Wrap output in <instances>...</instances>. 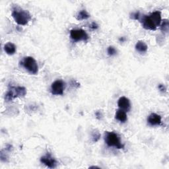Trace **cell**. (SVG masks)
<instances>
[{
	"label": "cell",
	"instance_id": "6da1fadb",
	"mask_svg": "<svg viewBox=\"0 0 169 169\" xmlns=\"http://www.w3.org/2000/svg\"><path fill=\"white\" fill-rule=\"evenodd\" d=\"M12 17L19 25H26L31 20V15L28 11L20 9L19 7H15L12 11Z\"/></svg>",
	"mask_w": 169,
	"mask_h": 169
},
{
	"label": "cell",
	"instance_id": "7a4b0ae2",
	"mask_svg": "<svg viewBox=\"0 0 169 169\" xmlns=\"http://www.w3.org/2000/svg\"><path fill=\"white\" fill-rule=\"evenodd\" d=\"M104 141L108 147H114L118 150L124 148V145L121 143L120 137L114 132H106L104 134Z\"/></svg>",
	"mask_w": 169,
	"mask_h": 169
},
{
	"label": "cell",
	"instance_id": "3957f363",
	"mask_svg": "<svg viewBox=\"0 0 169 169\" xmlns=\"http://www.w3.org/2000/svg\"><path fill=\"white\" fill-rule=\"evenodd\" d=\"M27 94V89L23 87H12L11 86L9 91L6 94L5 99L9 102L17 97H23Z\"/></svg>",
	"mask_w": 169,
	"mask_h": 169
},
{
	"label": "cell",
	"instance_id": "277c9868",
	"mask_svg": "<svg viewBox=\"0 0 169 169\" xmlns=\"http://www.w3.org/2000/svg\"><path fill=\"white\" fill-rule=\"evenodd\" d=\"M22 66L25 68L27 70L33 75H37L38 72V66L37 62L32 57L27 56L24 58L21 62Z\"/></svg>",
	"mask_w": 169,
	"mask_h": 169
},
{
	"label": "cell",
	"instance_id": "5b68a950",
	"mask_svg": "<svg viewBox=\"0 0 169 169\" xmlns=\"http://www.w3.org/2000/svg\"><path fill=\"white\" fill-rule=\"evenodd\" d=\"M70 37L74 41H86L89 36L86 31L83 29H74L70 31Z\"/></svg>",
	"mask_w": 169,
	"mask_h": 169
},
{
	"label": "cell",
	"instance_id": "8992f818",
	"mask_svg": "<svg viewBox=\"0 0 169 169\" xmlns=\"http://www.w3.org/2000/svg\"><path fill=\"white\" fill-rule=\"evenodd\" d=\"M65 88V83L62 80H56L52 84L51 93L54 95H62Z\"/></svg>",
	"mask_w": 169,
	"mask_h": 169
},
{
	"label": "cell",
	"instance_id": "52a82bcc",
	"mask_svg": "<svg viewBox=\"0 0 169 169\" xmlns=\"http://www.w3.org/2000/svg\"><path fill=\"white\" fill-rule=\"evenodd\" d=\"M41 162L50 168H56L58 165L57 161L52 157L50 153H47L46 155L42 157L41 158Z\"/></svg>",
	"mask_w": 169,
	"mask_h": 169
},
{
	"label": "cell",
	"instance_id": "ba28073f",
	"mask_svg": "<svg viewBox=\"0 0 169 169\" xmlns=\"http://www.w3.org/2000/svg\"><path fill=\"white\" fill-rule=\"evenodd\" d=\"M118 105L120 109L125 112H128L131 108L130 101L126 97H122L118 101Z\"/></svg>",
	"mask_w": 169,
	"mask_h": 169
},
{
	"label": "cell",
	"instance_id": "9c48e42d",
	"mask_svg": "<svg viewBox=\"0 0 169 169\" xmlns=\"http://www.w3.org/2000/svg\"><path fill=\"white\" fill-rule=\"evenodd\" d=\"M141 23L143 24V28H145V29L151 30V31H155L157 29V27L154 24L150 16L143 15L141 20Z\"/></svg>",
	"mask_w": 169,
	"mask_h": 169
},
{
	"label": "cell",
	"instance_id": "30bf717a",
	"mask_svg": "<svg viewBox=\"0 0 169 169\" xmlns=\"http://www.w3.org/2000/svg\"><path fill=\"white\" fill-rule=\"evenodd\" d=\"M147 122L150 126H160L161 124V117L156 113H152L147 118Z\"/></svg>",
	"mask_w": 169,
	"mask_h": 169
},
{
	"label": "cell",
	"instance_id": "8fae6325",
	"mask_svg": "<svg viewBox=\"0 0 169 169\" xmlns=\"http://www.w3.org/2000/svg\"><path fill=\"white\" fill-rule=\"evenodd\" d=\"M150 17L157 27L160 25L161 23V20H162L161 19V13L160 11H154L150 15Z\"/></svg>",
	"mask_w": 169,
	"mask_h": 169
},
{
	"label": "cell",
	"instance_id": "7c38bea8",
	"mask_svg": "<svg viewBox=\"0 0 169 169\" xmlns=\"http://www.w3.org/2000/svg\"><path fill=\"white\" fill-rule=\"evenodd\" d=\"M4 50L8 55H13L16 52V46L11 42H8L4 46Z\"/></svg>",
	"mask_w": 169,
	"mask_h": 169
},
{
	"label": "cell",
	"instance_id": "4fadbf2b",
	"mask_svg": "<svg viewBox=\"0 0 169 169\" xmlns=\"http://www.w3.org/2000/svg\"><path fill=\"white\" fill-rule=\"evenodd\" d=\"M115 118H116V119L117 120L120 121V122H121L122 123L126 122L127 121V120H128L126 112L124 111L123 110H122V109L117 110V112L116 113Z\"/></svg>",
	"mask_w": 169,
	"mask_h": 169
},
{
	"label": "cell",
	"instance_id": "5bb4252c",
	"mask_svg": "<svg viewBox=\"0 0 169 169\" xmlns=\"http://www.w3.org/2000/svg\"><path fill=\"white\" fill-rule=\"evenodd\" d=\"M136 49L140 53H145L148 50V46L143 41H139L136 44Z\"/></svg>",
	"mask_w": 169,
	"mask_h": 169
},
{
	"label": "cell",
	"instance_id": "9a60e30c",
	"mask_svg": "<svg viewBox=\"0 0 169 169\" xmlns=\"http://www.w3.org/2000/svg\"><path fill=\"white\" fill-rule=\"evenodd\" d=\"M76 17L78 21H81V20H85L89 19L90 17V15H89L85 10H81V11L77 13Z\"/></svg>",
	"mask_w": 169,
	"mask_h": 169
},
{
	"label": "cell",
	"instance_id": "2e32d148",
	"mask_svg": "<svg viewBox=\"0 0 169 169\" xmlns=\"http://www.w3.org/2000/svg\"><path fill=\"white\" fill-rule=\"evenodd\" d=\"M101 138V133L97 130H94L91 133V139L93 143L97 142Z\"/></svg>",
	"mask_w": 169,
	"mask_h": 169
},
{
	"label": "cell",
	"instance_id": "e0dca14e",
	"mask_svg": "<svg viewBox=\"0 0 169 169\" xmlns=\"http://www.w3.org/2000/svg\"><path fill=\"white\" fill-rule=\"evenodd\" d=\"M161 31L164 33H168L169 30V23L168 19H165L162 21L161 25Z\"/></svg>",
	"mask_w": 169,
	"mask_h": 169
},
{
	"label": "cell",
	"instance_id": "ac0fdd59",
	"mask_svg": "<svg viewBox=\"0 0 169 169\" xmlns=\"http://www.w3.org/2000/svg\"><path fill=\"white\" fill-rule=\"evenodd\" d=\"M107 53L110 56H112L116 55V54H117V50L114 46H109L107 49Z\"/></svg>",
	"mask_w": 169,
	"mask_h": 169
},
{
	"label": "cell",
	"instance_id": "d6986e66",
	"mask_svg": "<svg viewBox=\"0 0 169 169\" xmlns=\"http://www.w3.org/2000/svg\"><path fill=\"white\" fill-rule=\"evenodd\" d=\"M132 18L135 20H140V12H136L132 14Z\"/></svg>",
	"mask_w": 169,
	"mask_h": 169
},
{
	"label": "cell",
	"instance_id": "ffe728a7",
	"mask_svg": "<svg viewBox=\"0 0 169 169\" xmlns=\"http://www.w3.org/2000/svg\"><path fill=\"white\" fill-rule=\"evenodd\" d=\"M158 90H159L162 93H165L167 91V88L165 86V84H158Z\"/></svg>",
	"mask_w": 169,
	"mask_h": 169
},
{
	"label": "cell",
	"instance_id": "44dd1931",
	"mask_svg": "<svg viewBox=\"0 0 169 169\" xmlns=\"http://www.w3.org/2000/svg\"><path fill=\"white\" fill-rule=\"evenodd\" d=\"M95 116H96V118L98 119V120H102V118L103 117V114L102 113L101 111L100 110H98V111H97L96 113H95Z\"/></svg>",
	"mask_w": 169,
	"mask_h": 169
},
{
	"label": "cell",
	"instance_id": "7402d4cb",
	"mask_svg": "<svg viewBox=\"0 0 169 169\" xmlns=\"http://www.w3.org/2000/svg\"><path fill=\"white\" fill-rule=\"evenodd\" d=\"M0 157H1V160L2 162H6L7 161V157L6 154H4L3 151H1V156Z\"/></svg>",
	"mask_w": 169,
	"mask_h": 169
},
{
	"label": "cell",
	"instance_id": "603a6c76",
	"mask_svg": "<svg viewBox=\"0 0 169 169\" xmlns=\"http://www.w3.org/2000/svg\"><path fill=\"white\" fill-rule=\"evenodd\" d=\"M71 84H72V86H74V87H76V88H78L79 87H80V84L78 83H77L75 80L72 81Z\"/></svg>",
	"mask_w": 169,
	"mask_h": 169
},
{
	"label": "cell",
	"instance_id": "cb8c5ba5",
	"mask_svg": "<svg viewBox=\"0 0 169 169\" xmlns=\"http://www.w3.org/2000/svg\"><path fill=\"white\" fill-rule=\"evenodd\" d=\"M90 27L93 29V30H95V29H97L98 26V24L96 23H93L91 24V26Z\"/></svg>",
	"mask_w": 169,
	"mask_h": 169
},
{
	"label": "cell",
	"instance_id": "d4e9b609",
	"mask_svg": "<svg viewBox=\"0 0 169 169\" xmlns=\"http://www.w3.org/2000/svg\"><path fill=\"white\" fill-rule=\"evenodd\" d=\"M6 150L8 151H11L12 150H13V147L12 145H6Z\"/></svg>",
	"mask_w": 169,
	"mask_h": 169
},
{
	"label": "cell",
	"instance_id": "484cf974",
	"mask_svg": "<svg viewBox=\"0 0 169 169\" xmlns=\"http://www.w3.org/2000/svg\"><path fill=\"white\" fill-rule=\"evenodd\" d=\"M99 168L98 167H94V166H93V167H90V168Z\"/></svg>",
	"mask_w": 169,
	"mask_h": 169
}]
</instances>
